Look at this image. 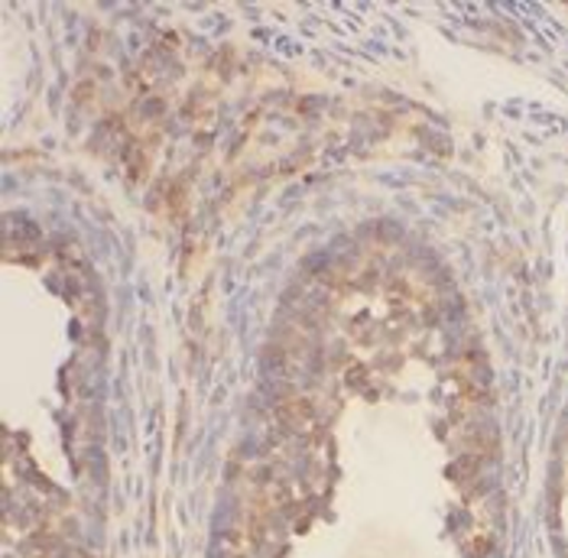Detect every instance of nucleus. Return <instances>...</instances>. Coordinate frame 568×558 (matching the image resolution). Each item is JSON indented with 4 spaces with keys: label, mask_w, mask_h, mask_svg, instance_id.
I'll return each instance as SVG.
<instances>
[{
    "label": "nucleus",
    "mask_w": 568,
    "mask_h": 558,
    "mask_svg": "<svg viewBox=\"0 0 568 558\" xmlns=\"http://www.w3.org/2000/svg\"><path fill=\"white\" fill-rule=\"evenodd\" d=\"M556 514H559V539L566 542L568 552V455L562 458V480H559V504H556Z\"/></svg>",
    "instance_id": "1"
}]
</instances>
